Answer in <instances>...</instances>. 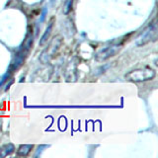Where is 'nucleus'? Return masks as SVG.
<instances>
[{
  "instance_id": "nucleus-1",
  "label": "nucleus",
  "mask_w": 158,
  "mask_h": 158,
  "mask_svg": "<svg viewBox=\"0 0 158 158\" xmlns=\"http://www.w3.org/2000/svg\"><path fill=\"white\" fill-rule=\"evenodd\" d=\"M155 76V71L150 67H143L132 70L126 75L127 80L132 82H142L146 80H151Z\"/></svg>"
},
{
  "instance_id": "nucleus-2",
  "label": "nucleus",
  "mask_w": 158,
  "mask_h": 158,
  "mask_svg": "<svg viewBox=\"0 0 158 158\" xmlns=\"http://www.w3.org/2000/svg\"><path fill=\"white\" fill-rule=\"evenodd\" d=\"M157 38V26H156V23L153 22L151 23L148 28L143 32L140 37L137 39V44L141 46V44H147L151 41H155Z\"/></svg>"
},
{
  "instance_id": "nucleus-3",
  "label": "nucleus",
  "mask_w": 158,
  "mask_h": 158,
  "mask_svg": "<svg viewBox=\"0 0 158 158\" xmlns=\"http://www.w3.org/2000/svg\"><path fill=\"white\" fill-rule=\"evenodd\" d=\"M121 49L120 44H117V46H112L109 47L105 51H102L100 53H98L97 59H100V60H104V59H107L111 56H114L115 54L118 52V51Z\"/></svg>"
},
{
  "instance_id": "nucleus-4",
  "label": "nucleus",
  "mask_w": 158,
  "mask_h": 158,
  "mask_svg": "<svg viewBox=\"0 0 158 158\" xmlns=\"http://www.w3.org/2000/svg\"><path fill=\"white\" fill-rule=\"evenodd\" d=\"M13 150H14V147L11 144H8V145H5V146L1 147L0 148V157H4L7 154H10L11 152H13Z\"/></svg>"
},
{
  "instance_id": "nucleus-5",
  "label": "nucleus",
  "mask_w": 158,
  "mask_h": 158,
  "mask_svg": "<svg viewBox=\"0 0 158 158\" xmlns=\"http://www.w3.org/2000/svg\"><path fill=\"white\" fill-rule=\"evenodd\" d=\"M32 148H33L32 145H21L18 149V154L22 156H26L29 154V152L31 151Z\"/></svg>"
},
{
  "instance_id": "nucleus-6",
  "label": "nucleus",
  "mask_w": 158,
  "mask_h": 158,
  "mask_svg": "<svg viewBox=\"0 0 158 158\" xmlns=\"http://www.w3.org/2000/svg\"><path fill=\"white\" fill-rule=\"evenodd\" d=\"M52 29V23H49V26H48V28L47 29V31H46V33H44V35L43 36L42 41L40 42V44H44V42L47 41L48 38V36H49V34H51Z\"/></svg>"
},
{
  "instance_id": "nucleus-7",
  "label": "nucleus",
  "mask_w": 158,
  "mask_h": 158,
  "mask_svg": "<svg viewBox=\"0 0 158 158\" xmlns=\"http://www.w3.org/2000/svg\"><path fill=\"white\" fill-rule=\"evenodd\" d=\"M72 2H73V0H68V1H67L66 7H65L66 9H65V11H64L65 13H68V12L71 10V7H72Z\"/></svg>"
}]
</instances>
